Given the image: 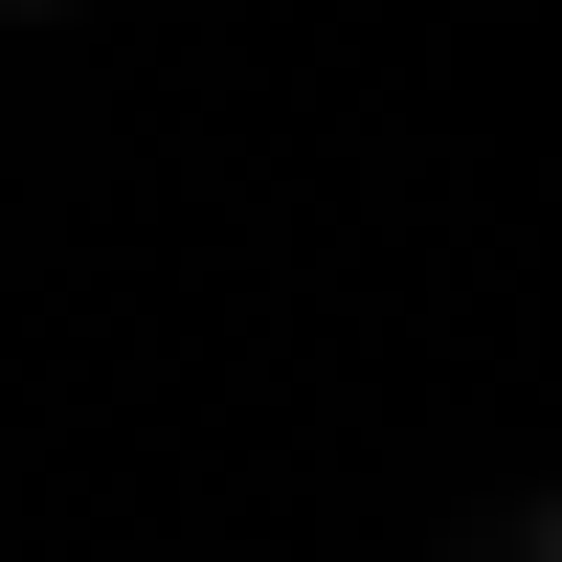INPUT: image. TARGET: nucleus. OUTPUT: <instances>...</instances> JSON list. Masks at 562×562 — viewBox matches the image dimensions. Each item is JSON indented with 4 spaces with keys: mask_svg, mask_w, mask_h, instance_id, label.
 <instances>
[{
    "mask_svg": "<svg viewBox=\"0 0 562 562\" xmlns=\"http://www.w3.org/2000/svg\"><path fill=\"white\" fill-rule=\"evenodd\" d=\"M518 562H562V495H540V518H518Z\"/></svg>",
    "mask_w": 562,
    "mask_h": 562,
    "instance_id": "f257e3e1",
    "label": "nucleus"
},
{
    "mask_svg": "<svg viewBox=\"0 0 562 562\" xmlns=\"http://www.w3.org/2000/svg\"><path fill=\"white\" fill-rule=\"evenodd\" d=\"M45 23H68V0H45Z\"/></svg>",
    "mask_w": 562,
    "mask_h": 562,
    "instance_id": "f03ea898",
    "label": "nucleus"
}]
</instances>
